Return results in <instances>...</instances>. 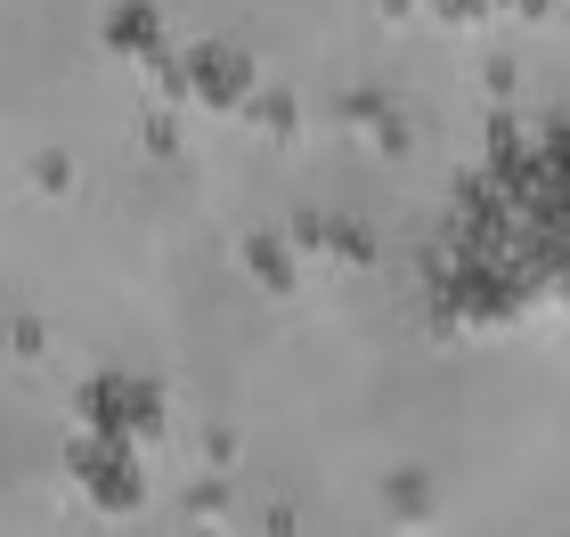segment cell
Here are the masks:
<instances>
[{"label":"cell","mask_w":570,"mask_h":537,"mask_svg":"<svg viewBox=\"0 0 570 537\" xmlns=\"http://www.w3.org/2000/svg\"><path fill=\"white\" fill-rule=\"evenodd\" d=\"M73 480H82L107 514L139 505V497H147V440H122V431H82V440H73Z\"/></svg>","instance_id":"cell-1"},{"label":"cell","mask_w":570,"mask_h":537,"mask_svg":"<svg viewBox=\"0 0 570 537\" xmlns=\"http://www.w3.org/2000/svg\"><path fill=\"white\" fill-rule=\"evenodd\" d=\"M179 90L204 98V107H245L253 98V73L237 49H188V73H179Z\"/></svg>","instance_id":"cell-2"}]
</instances>
